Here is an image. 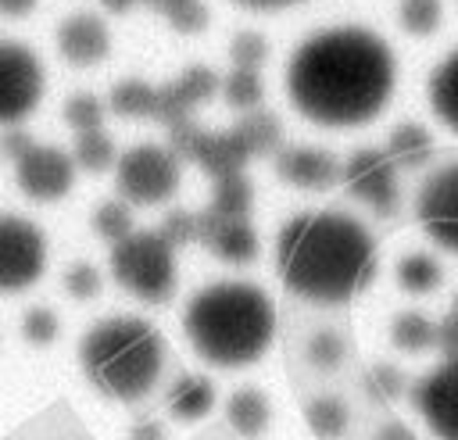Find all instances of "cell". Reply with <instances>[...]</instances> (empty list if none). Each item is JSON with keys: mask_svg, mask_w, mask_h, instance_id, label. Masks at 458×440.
<instances>
[{"mask_svg": "<svg viewBox=\"0 0 458 440\" xmlns=\"http://www.w3.org/2000/svg\"><path fill=\"white\" fill-rule=\"evenodd\" d=\"M447 311H451V315H454V318H458V297H454V304H451V308H447Z\"/></svg>", "mask_w": 458, "mask_h": 440, "instance_id": "obj_44", "label": "cell"}, {"mask_svg": "<svg viewBox=\"0 0 458 440\" xmlns=\"http://www.w3.org/2000/svg\"><path fill=\"white\" fill-rule=\"evenodd\" d=\"M361 386H365L369 401H376V404H383V408H390V404H397L404 393H411L408 376H404L397 365H390V361L369 365L365 376H361Z\"/></svg>", "mask_w": 458, "mask_h": 440, "instance_id": "obj_29", "label": "cell"}, {"mask_svg": "<svg viewBox=\"0 0 458 440\" xmlns=\"http://www.w3.org/2000/svg\"><path fill=\"white\" fill-rule=\"evenodd\" d=\"M182 336L211 368L258 365L276 340V304L247 279H215L182 308Z\"/></svg>", "mask_w": 458, "mask_h": 440, "instance_id": "obj_3", "label": "cell"}, {"mask_svg": "<svg viewBox=\"0 0 458 440\" xmlns=\"http://www.w3.org/2000/svg\"><path fill=\"white\" fill-rule=\"evenodd\" d=\"M411 408L437 440H458V358H444L411 386Z\"/></svg>", "mask_w": 458, "mask_h": 440, "instance_id": "obj_12", "label": "cell"}, {"mask_svg": "<svg viewBox=\"0 0 458 440\" xmlns=\"http://www.w3.org/2000/svg\"><path fill=\"white\" fill-rule=\"evenodd\" d=\"M47 272L43 229L14 211H0V293H21Z\"/></svg>", "mask_w": 458, "mask_h": 440, "instance_id": "obj_8", "label": "cell"}, {"mask_svg": "<svg viewBox=\"0 0 458 440\" xmlns=\"http://www.w3.org/2000/svg\"><path fill=\"white\" fill-rule=\"evenodd\" d=\"M397 21L408 36H433L444 21V4L440 0H401Z\"/></svg>", "mask_w": 458, "mask_h": 440, "instance_id": "obj_33", "label": "cell"}, {"mask_svg": "<svg viewBox=\"0 0 458 440\" xmlns=\"http://www.w3.org/2000/svg\"><path fill=\"white\" fill-rule=\"evenodd\" d=\"M236 7H247V11H283V7H293V4H304V0H233Z\"/></svg>", "mask_w": 458, "mask_h": 440, "instance_id": "obj_43", "label": "cell"}, {"mask_svg": "<svg viewBox=\"0 0 458 440\" xmlns=\"http://www.w3.org/2000/svg\"><path fill=\"white\" fill-rule=\"evenodd\" d=\"M75 172L79 168L72 154H64L61 147H47V143H36L29 154L14 161V182L36 204H57L61 197H68L75 186Z\"/></svg>", "mask_w": 458, "mask_h": 440, "instance_id": "obj_13", "label": "cell"}, {"mask_svg": "<svg viewBox=\"0 0 458 440\" xmlns=\"http://www.w3.org/2000/svg\"><path fill=\"white\" fill-rule=\"evenodd\" d=\"M72 161H75L79 172H89V175H100V172L114 168V161H118V154H114V140H111L104 129L75 132Z\"/></svg>", "mask_w": 458, "mask_h": 440, "instance_id": "obj_27", "label": "cell"}, {"mask_svg": "<svg viewBox=\"0 0 458 440\" xmlns=\"http://www.w3.org/2000/svg\"><path fill=\"white\" fill-rule=\"evenodd\" d=\"M197 215H200L197 243H204L215 258H222L229 265H247L258 258V233L247 218H225V215H215L211 207H204Z\"/></svg>", "mask_w": 458, "mask_h": 440, "instance_id": "obj_16", "label": "cell"}, {"mask_svg": "<svg viewBox=\"0 0 458 440\" xmlns=\"http://www.w3.org/2000/svg\"><path fill=\"white\" fill-rule=\"evenodd\" d=\"M229 57H233V68L261 72V64L268 61V39L261 32H240L229 43Z\"/></svg>", "mask_w": 458, "mask_h": 440, "instance_id": "obj_36", "label": "cell"}, {"mask_svg": "<svg viewBox=\"0 0 458 440\" xmlns=\"http://www.w3.org/2000/svg\"><path fill=\"white\" fill-rule=\"evenodd\" d=\"M157 233H161V236H165L172 247L197 243V233H200V215H197V211H186V207H172V211L161 218Z\"/></svg>", "mask_w": 458, "mask_h": 440, "instance_id": "obj_37", "label": "cell"}, {"mask_svg": "<svg viewBox=\"0 0 458 440\" xmlns=\"http://www.w3.org/2000/svg\"><path fill=\"white\" fill-rule=\"evenodd\" d=\"M36 147V140L29 136V129L25 125H7V129H0V154L14 165L21 154H29Z\"/></svg>", "mask_w": 458, "mask_h": 440, "instance_id": "obj_39", "label": "cell"}, {"mask_svg": "<svg viewBox=\"0 0 458 440\" xmlns=\"http://www.w3.org/2000/svg\"><path fill=\"white\" fill-rule=\"evenodd\" d=\"M376 268L372 233L336 207L301 211L276 236V275L308 304L336 308L354 300L376 279Z\"/></svg>", "mask_w": 458, "mask_h": 440, "instance_id": "obj_2", "label": "cell"}, {"mask_svg": "<svg viewBox=\"0 0 458 440\" xmlns=\"http://www.w3.org/2000/svg\"><path fill=\"white\" fill-rule=\"evenodd\" d=\"M79 368L100 397L136 404L165 372V336L140 315H107L82 333Z\"/></svg>", "mask_w": 458, "mask_h": 440, "instance_id": "obj_4", "label": "cell"}, {"mask_svg": "<svg viewBox=\"0 0 458 440\" xmlns=\"http://www.w3.org/2000/svg\"><path fill=\"white\" fill-rule=\"evenodd\" d=\"M57 336H61V318H57L54 308L36 304V308H29L21 315V340L29 347H54Z\"/></svg>", "mask_w": 458, "mask_h": 440, "instance_id": "obj_35", "label": "cell"}, {"mask_svg": "<svg viewBox=\"0 0 458 440\" xmlns=\"http://www.w3.org/2000/svg\"><path fill=\"white\" fill-rule=\"evenodd\" d=\"M372 440H419V436H415V429H411L408 422H397V419H394V422H383Z\"/></svg>", "mask_w": 458, "mask_h": 440, "instance_id": "obj_41", "label": "cell"}, {"mask_svg": "<svg viewBox=\"0 0 458 440\" xmlns=\"http://www.w3.org/2000/svg\"><path fill=\"white\" fill-rule=\"evenodd\" d=\"M107 11L114 14H125L132 7H147L154 11L157 18H165L175 32H200L208 25V4L204 0H100Z\"/></svg>", "mask_w": 458, "mask_h": 440, "instance_id": "obj_20", "label": "cell"}, {"mask_svg": "<svg viewBox=\"0 0 458 440\" xmlns=\"http://www.w3.org/2000/svg\"><path fill=\"white\" fill-rule=\"evenodd\" d=\"M107 107L118 114V118H129V122H154V111H157V86L147 82V79H122L111 86V97H107Z\"/></svg>", "mask_w": 458, "mask_h": 440, "instance_id": "obj_23", "label": "cell"}, {"mask_svg": "<svg viewBox=\"0 0 458 440\" xmlns=\"http://www.w3.org/2000/svg\"><path fill=\"white\" fill-rule=\"evenodd\" d=\"M125 440H168V433H165V426L157 419H136L129 426V436Z\"/></svg>", "mask_w": 458, "mask_h": 440, "instance_id": "obj_40", "label": "cell"}, {"mask_svg": "<svg viewBox=\"0 0 458 440\" xmlns=\"http://www.w3.org/2000/svg\"><path fill=\"white\" fill-rule=\"evenodd\" d=\"M415 222L440 247L458 254V161H444L419 182Z\"/></svg>", "mask_w": 458, "mask_h": 440, "instance_id": "obj_11", "label": "cell"}, {"mask_svg": "<svg viewBox=\"0 0 458 440\" xmlns=\"http://www.w3.org/2000/svg\"><path fill=\"white\" fill-rule=\"evenodd\" d=\"M304 422L318 440H340L351 426V411L340 397L333 393H318L304 401Z\"/></svg>", "mask_w": 458, "mask_h": 440, "instance_id": "obj_25", "label": "cell"}, {"mask_svg": "<svg viewBox=\"0 0 458 440\" xmlns=\"http://www.w3.org/2000/svg\"><path fill=\"white\" fill-rule=\"evenodd\" d=\"M290 107L322 129H358L383 114L397 86L390 43L365 25H329L293 47L283 68Z\"/></svg>", "mask_w": 458, "mask_h": 440, "instance_id": "obj_1", "label": "cell"}, {"mask_svg": "<svg viewBox=\"0 0 458 440\" xmlns=\"http://www.w3.org/2000/svg\"><path fill=\"white\" fill-rule=\"evenodd\" d=\"M114 186L125 204L157 207L179 190V157L157 143L129 147L114 161Z\"/></svg>", "mask_w": 458, "mask_h": 440, "instance_id": "obj_7", "label": "cell"}, {"mask_svg": "<svg viewBox=\"0 0 458 440\" xmlns=\"http://www.w3.org/2000/svg\"><path fill=\"white\" fill-rule=\"evenodd\" d=\"M215 401H218L215 383L208 376H200V372H182L165 390V411L175 422H200V419H208Z\"/></svg>", "mask_w": 458, "mask_h": 440, "instance_id": "obj_18", "label": "cell"}, {"mask_svg": "<svg viewBox=\"0 0 458 440\" xmlns=\"http://www.w3.org/2000/svg\"><path fill=\"white\" fill-rule=\"evenodd\" d=\"M340 182L344 190L361 204L369 207L372 215L379 218H394L401 211V182H397V165L390 161L386 150H372V147H361L354 150L344 168H340Z\"/></svg>", "mask_w": 458, "mask_h": 440, "instance_id": "obj_10", "label": "cell"}, {"mask_svg": "<svg viewBox=\"0 0 458 440\" xmlns=\"http://www.w3.org/2000/svg\"><path fill=\"white\" fill-rule=\"evenodd\" d=\"M168 150L179 161L200 165L211 179L243 172L250 157L276 154L279 150V122L272 111H247L233 129H200L193 118L168 129Z\"/></svg>", "mask_w": 458, "mask_h": 440, "instance_id": "obj_5", "label": "cell"}, {"mask_svg": "<svg viewBox=\"0 0 458 440\" xmlns=\"http://www.w3.org/2000/svg\"><path fill=\"white\" fill-rule=\"evenodd\" d=\"M54 39H57V54L72 68H93L111 54V32H107L104 18L93 11H75V14L61 18Z\"/></svg>", "mask_w": 458, "mask_h": 440, "instance_id": "obj_15", "label": "cell"}, {"mask_svg": "<svg viewBox=\"0 0 458 440\" xmlns=\"http://www.w3.org/2000/svg\"><path fill=\"white\" fill-rule=\"evenodd\" d=\"M222 79L211 72V68H186L179 79L157 86V111H154V122H161L165 129L193 118V107L208 104L215 93H218Z\"/></svg>", "mask_w": 458, "mask_h": 440, "instance_id": "obj_14", "label": "cell"}, {"mask_svg": "<svg viewBox=\"0 0 458 440\" xmlns=\"http://www.w3.org/2000/svg\"><path fill=\"white\" fill-rule=\"evenodd\" d=\"M440 279H444V268H440V261H437L433 254H426V250H411V254H404V258L397 261V286H401L404 293H411V297L433 293V290L440 286Z\"/></svg>", "mask_w": 458, "mask_h": 440, "instance_id": "obj_26", "label": "cell"}, {"mask_svg": "<svg viewBox=\"0 0 458 440\" xmlns=\"http://www.w3.org/2000/svg\"><path fill=\"white\" fill-rule=\"evenodd\" d=\"M93 233L100 240H107L111 247L122 243L129 233H136L132 225V204H125L122 197L118 200H104L97 211H93Z\"/></svg>", "mask_w": 458, "mask_h": 440, "instance_id": "obj_32", "label": "cell"}, {"mask_svg": "<svg viewBox=\"0 0 458 440\" xmlns=\"http://www.w3.org/2000/svg\"><path fill=\"white\" fill-rule=\"evenodd\" d=\"M304 361L318 372H336L347 361V340L336 329H315L304 343Z\"/></svg>", "mask_w": 458, "mask_h": 440, "instance_id": "obj_31", "label": "cell"}, {"mask_svg": "<svg viewBox=\"0 0 458 440\" xmlns=\"http://www.w3.org/2000/svg\"><path fill=\"white\" fill-rule=\"evenodd\" d=\"M225 422L233 426V433L240 440H261L268 433V422H272V404H268V393L258 390V386H240L229 393L225 401Z\"/></svg>", "mask_w": 458, "mask_h": 440, "instance_id": "obj_19", "label": "cell"}, {"mask_svg": "<svg viewBox=\"0 0 458 440\" xmlns=\"http://www.w3.org/2000/svg\"><path fill=\"white\" fill-rule=\"evenodd\" d=\"M61 283H64V293H68L72 300H93V297L100 293V286H104L97 265H89V261H75V265H68Z\"/></svg>", "mask_w": 458, "mask_h": 440, "instance_id": "obj_38", "label": "cell"}, {"mask_svg": "<svg viewBox=\"0 0 458 440\" xmlns=\"http://www.w3.org/2000/svg\"><path fill=\"white\" fill-rule=\"evenodd\" d=\"M440 340V322H433L422 311H397L390 318V343L401 354H426Z\"/></svg>", "mask_w": 458, "mask_h": 440, "instance_id": "obj_22", "label": "cell"}, {"mask_svg": "<svg viewBox=\"0 0 458 440\" xmlns=\"http://www.w3.org/2000/svg\"><path fill=\"white\" fill-rule=\"evenodd\" d=\"M47 72L32 47L0 39V129L21 125L43 100Z\"/></svg>", "mask_w": 458, "mask_h": 440, "instance_id": "obj_9", "label": "cell"}, {"mask_svg": "<svg viewBox=\"0 0 458 440\" xmlns=\"http://www.w3.org/2000/svg\"><path fill=\"white\" fill-rule=\"evenodd\" d=\"M36 11V0H0V18H25Z\"/></svg>", "mask_w": 458, "mask_h": 440, "instance_id": "obj_42", "label": "cell"}, {"mask_svg": "<svg viewBox=\"0 0 458 440\" xmlns=\"http://www.w3.org/2000/svg\"><path fill=\"white\" fill-rule=\"evenodd\" d=\"M426 97H429V107H433L437 122L447 125L451 132H458V50H451V54L429 72Z\"/></svg>", "mask_w": 458, "mask_h": 440, "instance_id": "obj_21", "label": "cell"}, {"mask_svg": "<svg viewBox=\"0 0 458 440\" xmlns=\"http://www.w3.org/2000/svg\"><path fill=\"white\" fill-rule=\"evenodd\" d=\"M111 275L129 297L143 304H168L179 283L175 247L157 229H136L111 247Z\"/></svg>", "mask_w": 458, "mask_h": 440, "instance_id": "obj_6", "label": "cell"}, {"mask_svg": "<svg viewBox=\"0 0 458 440\" xmlns=\"http://www.w3.org/2000/svg\"><path fill=\"white\" fill-rule=\"evenodd\" d=\"M386 154L397 168H422L433 157V136L419 122H401V125L390 129Z\"/></svg>", "mask_w": 458, "mask_h": 440, "instance_id": "obj_24", "label": "cell"}, {"mask_svg": "<svg viewBox=\"0 0 458 440\" xmlns=\"http://www.w3.org/2000/svg\"><path fill=\"white\" fill-rule=\"evenodd\" d=\"M61 114H64L68 129H75V132H93V129H104L107 107H104V100L93 97V93H72V97L64 100Z\"/></svg>", "mask_w": 458, "mask_h": 440, "instance_id": "obj_34", "label": "cell"}, {"mask_svg": "<svg viewBox=\"0 0 458 440\" xmlns=\"http://www.w3.org/2000/svg\"><path fill=\"white\" fill-rule=\"evenodd\" d=\"M272 157L276 175L297 190H329L340 179V165L318 147H279Z\"/></svg>", "mask_w": 458, "mask_h": 440, "instance_id": "obj_17", "label": "cell"}, {"mask_svg": "<svg viewBox=\"0 0 458 440\" xmlns=\"http://www.w3.org/2000/svg\"><path fill=\"white\" fill-rule=\"evenodd\" d=\"M222 97L229 107L236 111H258L261 97H265V82H261V72H250V68H233L225 79H222Z\"/></svg>", "mask_w": 458, "mask_h": 440, "instance_id": "obj_30", "label": "cell"}, {"mask_svg": "<svg viewBox=\"0 0 458 440\" xmlns=\"http://www.w3.org/2000/svg\"><path fill=\"white\" fill-rule=\"evenodd\" d=\"M250 200H254V186L243 172H233V175H222L215 179V193H211V211L215 215H225V218H247L250 211Z\"/></svg>", "mask_w": 458, "mask_h": 440, "instance_id": "obj_28", "label": "cell"}]
</instances>
